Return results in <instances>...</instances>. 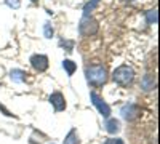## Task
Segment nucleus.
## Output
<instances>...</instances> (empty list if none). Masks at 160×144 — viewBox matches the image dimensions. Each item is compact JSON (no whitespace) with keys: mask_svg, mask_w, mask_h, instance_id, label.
Wrapping results in <instances>:
<instances>
[{"mask_svg":"<svg viewBox=\"0 0 160 144\" xmlns=\"http://www.w3.org/2000/svg\"><path fill=\"white\" fill-rule=\"evenodd\" d=\"M31 64L32 67L38 72H45L48 69V58L45 55H34L31 58Z\"/></svg>","mask_w":160,"mask_h":144,"instance_id":"obj_6","label":"nucleus"},{"mask_svg":"<svg viewBox=\"0 0 160 144\" xmlns=\"http://www.w3.org/2000/svg\"><path fill=\"white\" fill-rule=\"evenodd\" d=\"M61 45H66V47H68V51H72L74 42H61Z\"/></svg>","mask_w":160,"mask_h":144,"instance_id":"obj_17","label":"nucleus"},{"mask_svg":"<svg viewBox=\"0 0 160 144\" xmlns=\"http://www.w3.org/2000/svg\"><path fill=\"white\" fill-rule=\"evenodd\" d=\"M106 130H108V133L115 135L118 130H120V123H118V120H115V119H108V120H106Z\"/></svg>","mask_w":160,"mask_h":144,"instance_id":"obj_9","label":"nucleus"},{"mask_svg":"<svg viewBox=\"0 0 160 144\" xmlns=\"http://www.w3.org/2000/svg\"><path fill=\"white\" fill-rule=\"evenodd\" d=\"M32 2H37V0H32Z\"/></svg>","mask_w":160,"mask_h":144,"instance_id":"obj_21","label":"nucleus"},{"mask_svg":"<svg viewBox=\"0 0 160 144\" xmlns=\"http://www.w3.org/2000/svg\"><path fill=\"white\" fill-rule=\"evenodd\" d=\"M139 112H141L139 107L136 106V104H131V102H130V104H125V106L120 109V114H122V117H123L125 120H128V122H130V120H135L136 117L139 115Z\"/></svg>","mask_w":160,"mask_h":144,"instance_id":"obj_5","label":"nucleus"},{"mask_svg":"<svg viewBox=\"0 0 160 144\" xmlns=\"http://www.w3.org/2000/svg\"><path fill=\"white\" fill-rule=\"evenodd\" d=\"M90 98H91V102L95 104V107L99 111V114L108 119V117L111 115V107L108 106V102H106L98 93H95V91H91V93H90Z\"/></svg>","mask_w":160,"mask_h":144,"instance_id":"obj_4","label":"nucleus"},{"mask_svg":"<svg viewBox=\"0 0 160 144\" xmlns=\"http://www.w3.org/2000/svg\"><path fill=\"white\" fill-rule=\"evenodd\" d=\"M114 144H123L122 139H114Z\"/></svg>","mask_w":160,"mask_h":144,"instance_id":"obj_19","label":"nucleus"},{"mask_svg":"<svg viewBox=\"0 0 160 144\" xmlns=\"http://www.w3.org/2000/svg\"><path fill=\"white\" fill-rule=\"evenodd\" d=\"M146 18H148V24H155L158 16H157V10H149L146 11Z\"/></svg>","mask_w":160,"mask_h":144,"instance_id":"obj_14","label":"nucleus"},{"mask_svg":"<svg viewBox=\"0 0 160 144\" xmlns=\"http://www.w3.org/2000/svg\"><path fill=\"white\" fill-rule=\"evenodd\" d=\"M62 67L66 69V72H68V75H69V77H71V75H74V72H75V69H77L75 62H72L71 59H64V61H62Z\"/></svg>","mask_w":160,"mask_h":144,"instance_id":"obj_11","label":"nucleus"},{"mask_svg":"<svg viewBox=\"0 0 160 144\" xmlns=\"http://www.w3.org/2000/svg\"><path fill=\"white\" fill-rule=\"evenodd\" d=\"M64 144H78V136L75 130H71L68 133V136L64 138Z\"/></svg>","mask_w":160,"mask_h":144,"instance_id":"obj_12","label":"nucleus"},{"mask_svg":"<svg viewBox=\"0 0 160 144\" xmlns=\"http://www.w3.org/2000/svg\"><path fill=\"white\" fill-rule=\"evenodd\" d=\"M141 87H142L146 91L154 90V87H155V82H154V78H152V75H151V74H146V75L142 77V80H141Z\"/></svg>","mask_w":160,"mask_h":144,"instance_id":"obj_10","label":"nucleus"},{"mask_svg":"<svg viewBox=\"0 0 160 144\" xmlns=\"http://www.w3.org/2000/svg\"><path fill=\"white\" fill-rule=\"evenodd\" d=\"M99 3V0H90V2L83 7V16H90V11H93Z\"/></svg>","mask_w":160,"mask_h":144,"instance_id":"obj_13","label":"nucleus"},{"mask_svg":"<svg viewBox=\"0 0 160 144\" xmlns=\"http://www.w3.org/2000/svg\"><path fill=\"white\" fill-rule=\"evenodd\" d=\"M99 29V26H98V21L95 18H91V16H83L82 21H80L78 24V32L80 35H83V37H88V35H95Z\"/></svg>","mask_w":160,"mask_h":144,"instance_id":"obj_3","label":"nucleus"},{"mask_svg":"<svg viewBox=\"0 0 160 144\" xmlns=\"http://www.w3.org/2000/svg\"><path fill=\"white\" fill-rule=\"evenodd\" d=\"M0 109H2V111L5 112V115H13V114H10V111H8V109H5V107L2 106V104H0Z\"/></svg>","mask_w":160,"mask_h":144,"instance_id":"obj_18","label":"nucleus"},{"mask_svg":"<svg viewBox=\"0 0 160 144\" xmlns=\"http://www.w3.org/2000/svg\"><path fill=\"white\" fill-rule=\"evenodd\" d=\"M43 34H45L47 38H51L53 37V27H51L48 22H45V26H43Z\"/></svg>","mask_w":160,"mask_h":144,"instance_id":"obj_15","label":"nucleus"},{"mask_svg":"<svg viewBox=\"0 0 160 144\" xmlns=\"http://www.w3.org/2000/svg\"><path fill=\"white\" fill-rule=\"evenodd\" d=\"M85 75H87V82L99 87L104 85L108 82V69H106L102 64H93V66H88L85 69Z\"/></svg>","mask_w":160,"mask_h":144,"instance_id":"obj_1","label":"nucleus"},{"mask_svg":"<svg viewBox=\"0 0 160 144\" xmlns=\"http://www.w3.org/2000/svg\"><path fill=\"white\" fill-rule=\"evenodd\" d=\"M112 78H114V82L118 83L120 87H128V85L133 83V80H135V71H133L130 66H118L114 71Z\"/></svg>","mask_w":160,"mask_h":144,"instance_id":"obj_2","label":"nucleus"},{"mask_svg":"<svg viewBox=\"0 0 160 144\" xmlns=\"http://www.w3.org/2000/svg\"><path fill=\"white\" fill-rule=\"evenodd\" d=\"M26 74L24 71H21V69H13L11 72H10V77H11V80L13 82H16V83H22V82H26Z\"/></svg>","mask_w":160,"mask_h":144,"instance_id":"obj_8","label":"nucleus"},{"mask_svg":"<svg viewBox=\"0 0 160 144\" xmlns=\"http://www.w3.org/2000/svg\"><path fill=\"white\" fill-rule=\"evenodd\" d=\"M5 3L11 8H19V0H5Z\"/></svg>","mask_w":160,"mask_h":144,"instance_id":"obj_16","label":"nucleus"},{"mask_svg":"<svg viewBox=\"0 0 160 144\" xmlns=\"http://www.w3.org/2000/svg\"><path fill=\"white\" fill-rule=\"evenodd\" d=\"M50 102H51V106L55 107L56 112H61L66 109V99L62 96V93H59V91H55L51 96H50Z\"/></svg>","mask_w":160,"mask_h":144,"instance_id":"obj_7","label":"nucleus"},{"mask_svg":"<svg viewBox=\"0 0 160 144\" xmlns=\"http://www.w3.org/2000/svg\"><path fill=\"white\" fill-rule=\"evenodd\" d=\"M106 144H114V141H108V142H106Z\"/></svg>","mask_w":160,"mask_h":144,"instance_id":"obj_20","label":"nucleus"}]
</instances>
